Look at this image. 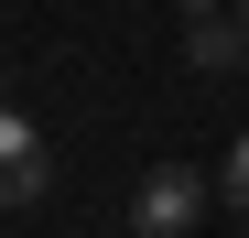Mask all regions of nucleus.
Returning a JSON list of instances; mask_svg holds the SVG:
<instances>
[{
	"label": "nucleus",
	"instance_id": "f257e3e1",
	"mask_svg": "<svg viewBox=\"0 0 249 238\" xmlns=\"http://www.w3.org/2000/svg\"><path fill=\"white\" fill-rule=\"evenodd\" d=\"M195 206H206V184H195L184 163H152V173L130 184V217H141V238H195Z\"/></svg>",
	"mask_w": 249,
	"mask_h": 238
},
{
	"label": "nucleus",
	"instance_id": "f03ea898",
	"mask_svg": "<svg viewBox=\"0 0 249 238\" xmlns=\"http://www.w3.org/2000/svg\"><path fill=\"white\" fill-rule=\"evenodd\" d=\"M44 184H54L44 130H33L22 108H0V206H44Z\"/></svg>",
	"mask_w": 249,
	"mask_h": 238
},
{
	"label": "nucleus",
	"instance_id": "7ed1b4c3",
	"mask_svg": "<svg viewBox=\"0 0 249 238\" xmlns=\"http://www.w3.org/2000/svg\"><path fill=\"white\" fill-rule=\"evenodd\" d=\"M184 54H195L206 76H228V65H249V22H238V11H195V22H184Z\"/></svg>",
	"mask_w": 249,
	"mask_h": 238
},
{
	"label": "nucleus",
	"instance_id": "20e7f679",
	"mask_svg": "<svg viewBox=\"0 0 249 238\" xmlns=\"http://www.w3.org/2000/svg\"><path fill=\"white\" fill-rule=\"evenodd\" d=\"M228 206H249V130H238V152H228Z\"/></svg>",
	"mask_w": 249,
	"mask_h": 238
},
{
	"label": "nucleus",
	"instance_id": "39448f33",
	"mask_svg": "<svg viewBox=\"0 0 249 238\" xmlns=\"http://www.w3.org/2000/svg\"><path fill=\"white\" fill-rule=\"evenodd\" d=\"M238 22H249V0H238Z\"/></svg>",
	"mask_w": 249,
	"mask_h": 238
}]
</instances>
